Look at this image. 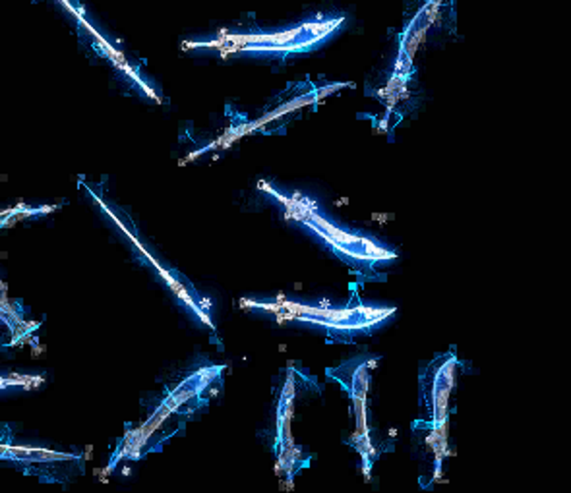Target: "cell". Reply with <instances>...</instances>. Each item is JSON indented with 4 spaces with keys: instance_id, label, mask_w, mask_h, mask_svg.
Segmentation results:
<instances>
[{
    "instance_id": "3",
    "label": "cell",
    "mask_w": 571,
    "mask_h": 493,
    "mask_svg": "<svg viewBox=\"0 0 571 493\" xmlns=\"http://www.w3.org/2000/svg\"><path fill=\"white\" fill-rule=\"evenodd\" d=\"M455 366V352L451 350L428 362L418 377L422 387V401L428 410V426L432 430H440L446 424Z\"/></svg>"
},
{
    "instance_id": "1",
    "label": "cell",
    "mask_w": 571,
    "mask_h": 493,
    "mask_svg": "<svg viewBox=\"0 0 571 493\" xmlns=\"http://www.w3.org/2000/svg\"><path fill=\"white\" fill-rule=\"evenodd\" d=\"M294 219L308 230H312L325 246L330 248V252H333L349 265H356L360 269H374L378 265L389 263L391 259L397 257L391 250H387L372 238L358 237L356 232H349L341 226L332 225L327 219H323L316 209L308 206L297 211Z\"/></svg>"
},
{
    "instance_id": "2",
    "label": "cell",
    "mask_w": 571,
    "mask_h": 493,
    "mask_svg": "<svg viewBox=\"0 0 571 493\" xmlns=\"http://www.w3.org/2000/svg\"><path fill=\"white\" fill-rule=\"evenodd\" d=\"M291 316L299 321H308L327 329V335L337 340H351L356 333H370L380 327L385 319L394 316V308H347L320 309L308 306H289Z\"/></svg>"
},
{
    "instance_id": "4",
    "label": "cell",
    "mask_w": 571,
    "mask_h": 493,
    "mask_svg": "<svg viewBox=\"0 0 571 493\" xmlns=\"http://www.w3.org/2000/svg\"><path fill=\"white\" fill-rule=\"evenodd\" d=\"M378 358L376 356H354V358L343 362L337 368L327 370V377H332L337 383H341L343 389L349 393L351 401L354 404V410L360 421V428H364L363 410L364 399L368 393V381H370V370L376 366Z\"/></svg>"
}]
</instances>
